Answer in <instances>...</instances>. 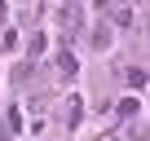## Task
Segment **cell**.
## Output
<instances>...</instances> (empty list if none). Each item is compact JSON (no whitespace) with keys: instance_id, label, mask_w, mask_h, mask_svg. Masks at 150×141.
<instances>
[{"instance_id":"5b68a950","label":"cell","mask_w":150,"mask_h":141,"mask_svg":"<svg viewBox=\"0 0 150 141\" xmlns=\"http://www.w3.org/2000/svg\"><path fill=\"white\" fill-rule=\"evenodd\" d=\"M132 115H137V102H132V97H128V102H119V119H132Z\"/></svg>"},{"instance_id":"3957f363","label":"cell","mask_w":150,"mask_h":141,"mask_svg":"<svg viewBox=\"0 0 150 141\" xmlns=\"http://www.w3.org/2000/svg\"><path fill=\"white\" fill-rule=\"evenodd\" d=\"M124 75H128V88H141V84L150 80V75H146V70H141V66H132V70H124Z\"/></svg>"},{"instance_id":"7a4b0ae2","label":"cell","mask_w":150,"mask_h":141,"mask_svg":"<svg viewBox=\"0 0 150 141\" xmlns=\"http://www.w3.org/2000/svg\"><path fill=\"white\" fill-rule=\"evenodd\" d=\"M57 66L66 70V75H71V70H80V62H75V53H71V49H62V53H57Z\"/></svg>"},{"instance_id":"277c9868","label":"cell","mask_w":150,"mask_h":141,"mask_svg":"<svg viewBox=\"0 0 150 141\" xmlns=\"http://www.w3.org/2000/svg\"><path fill=\"white\" fill-rule=\"evenodd\" d=\"M93 44H97V49H106V44H110V31H106V27H97V31H93Z\"/></svg>"},{"instance_id":"6da1fadb","label":"cell","mask_w":150,"mask_h":141,"mask_svg":"<svg viewBox=\"0 0 150 141\" xmlns=\"http://www.w3.org/2000/svg\"><path fill=\"white\" fill-rule=\"evenodd\" d=\"M62 22H66L71 31H80V27H84V13H80V9H62Z\"/></svg>"}]
</instances>
